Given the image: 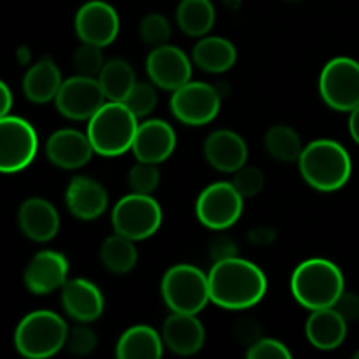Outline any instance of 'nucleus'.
I'll list each match as a JSON object with an SVG mask.
<instances>
[{
    "label": "nucleus",
    "instance_id": "obj_1",
    "mask_svg": "<svg viewBox=\"0 0 359 359\" xmlns=\"http://www.w3.org/2000/svg\"><path fill=\"white\" fill-rule=\"evenodd\" d=\"M207 276L210 302L226 311L255 307L263 300L269 287L263 270L238 256L216 262Z\"/></svg>",
    "mask_w": 359,
    "mask_h": 359
},
{
    "label": "nucleus",
    "instance_id": "obj_2",
    "mask_svg": "<svg viewBox=\"0 0 359 359\" xmlns=\"http://www.w3.org/2000/svg\"><path fill=\"white\" fill-rule=\"evenodd\" d=\"M298 167L305 182L323 193L339 191L353 174V160L347 149L330 139H319L305 146Z\"/></svg>",
    "mask_w": 359,
    "mask_h": 359
},
{
    "label": "nucleus",
    "instance_id": "obj_3",
    "mask_svg": "<svg viewBox=\"0 0 359 359\" xmlns=\"http://www.w3.org/2000/svg\"><path fill=\"white\" fill-rule=\"evenodd\" d=\"M344 291L346 280L342 272L330 259H305L291 276V293L294 300L309 311L333 307Z\"/></svg>",
    "mask_w": 359,
    "mask_h": 359
},
{
    "label": "nucleus",
    "instance_id": "obj_4",
    "mask_svg": "<svg viewBox=\"0 0 359 359\" xmlns=\"http://www.w3.org/2000/svg\"><path fill=\"white\" fill-rule=\"evenodd\" d=\"M139 125V118L123 102L107 100L88 121L86 133L95 153L114 158L132 149Z\"/></svg>",
    "mask_w": 359,
    "mask_h": 359
},
{
    "label": "nucleus",
    "instance_id": "obj_5",
    "mask_svg": "<svg viewBox=\"0 0 359 359\" xmlns=\"http://www.w3.org/2000/svg\"><path fill=\"white\" fill-rule=\"evenodd\" d=\"M69 326L56 312L35 311L25 316L14 330V347L23 358L46 359L62 351Z\"/></svg>",
    "mask_w": 359,
    "mask_h": 359
},
{
    "label": "nucleus",
    "instance_id": "obj_6",
    "mask_svg": "<svg viewBox=\"0 0 359 359\" xmlns=\"http://www.w3.org/2000/svg\"><path fill=\"white\" fill-rule=\"evenodd\" d=\"M161 297L172 312L198 314L210 302L209 276L188 263L174 265L161 279Z\"/></svg>",
    "mask_w": 359,
    "mask_h": 359
},
{
    "label": "nucleus",
    "instance_id": "obj_7",
    "mask_svg": "<svg viewBox=\"0 0 359 359\" xmlns=\"http://www.w3.org/2000/svg\"><path fill=\"white\" fill-rule=\"evenodd\" d=\"M163 212L151 195L130 193L114 205L111 223L116 233L125 235L132 241H144L153 237L161 226Z\"/></svg>",
    "mask_w": 359,
    "mask_h": 359
},
{
    "label": "nucleus",
    "instance_id": "obj_8",
    "mask_svg": "<svg viewBox=\"0 0 359 359\" xmlns=\"http://www.w3.org/2000/svg\"><path fill=\"white\" fill-rule=\"evenodd\" d=\"M319 93L333 111H354L359 105V62L347 56L330 60L319 76Z\"/></svg>",
    "mask_w": 359,
    "mask_h": 359
},
{
    "label": "nucleus",
    "instance_id": "obj_9",
    "mask_svg": "<svg viewBox=\"0 0 359 359\" xmlns=\"http://www.w3.org/2000/svg\"><path fill=\"white\" fill-rule=\"evenodd\" d=\"M39 149V137L30 121L20 116L0 119V170L16 174L34 161Z\"/></svg>",
    "mask_w": 359,
    "mask_h": 359
},
{
    "label": "nucleus",
    "instance_id": "obj_10",
    "mask_svg": "<svg viewBox=\"0 0 359 359\" xmlns=\"http://www.w3.org/2000/svg\"><path fill=\"white\" fill-rule=\"evenodd\" d=\"M244 210V196L233 182H214L198 195L195 212L200 223L209 230L221 231L233 226Z\"/></svg>",
    "mask_w": 359,
    "mask_h": 359
},
{
    "label": "nucleus",
    "instance_id": "obj_11",
    "mask_svg": "<svg viewBox=\"0 0 359 359\" xmlns=\"http://www.w3.org/2000/svg\"><path fill=\"white\" fill-rule=\"evenodd\" d=\"M221 95L216 86L200 81H189L172 91L170 111L175 119L189 126H202L219 114Z\"/></svg>",
    "mask_w": 359,
    "mask_h": 359
},
{
    "label": "nucleus",
    "instance_id": "obj_12",
    "mask_svg": "<svg viewBox=\"0 0 359 359\" xmlns=\"http://www.w3.org/2000/svg\"><path fill=\"white\" fill-rule=\"evenodd\" d=\"M104 90L97 77L77 76L63 81L58 95L55 98L60 114L72 121H90L98 109L105 104Z\"/></svg>",
    "mask_w": 359,
    "mask_h": 359
},
{
    "label": "nucleus",
    "instance_id": "obj_13",
    "mask_svg": "<svg viewBox=\"0 0 359 359\" xmlns=\"http://www.w3.org/2000/svg\"><path fill=\"white\" fill-rule=\"evenodd\" d=\"M146 70L154 86L175 91L191 81V60L184 51L170 44L154 48L146 60Z\"/></svg>",
    "mask_w": 359,
    "mask_h": 359
},
{
    "label": "nucleus",
    "instance_id": "obj_14",
    "mask_svg": "<svg viewBox=\"0 0 359 359\" xmlns=\"http://www.w3.org/2000/svg\"><path fill=\"white\" fill-rule=\"evenodd\" d=\"M76 34L81 42L105 48L112 44L119 34L118 13L104 0H90L77 11Z\"/></svg>",
    "mask_w": 359,
    "mask_h": 359
},
{
    "label": "nucleus",
    "instance_id": "obj_15",
    "mask_svg": "<svg viewBox=\"0 0 359 359\" xmlns=\"http://www.w3.org/2000/svg\"><path fill=\"white\" fill-rule=\"evenodd\" d=\"M69 280V262L62 252L39 251L28 262L23 272L25 287L32 294L44 297L56 290H62Z\"/></svg>",
    "mask_w": 359,
    "mask_h": 359
},
{
    "label": "nucleus",
    "instance_id": "obj_16",
    "mask_svg": "<svg viewBox=\"0 0 359 359\" xmlns=\"http://www.w3.org/2000/svg\"><path fill=\"white\" fill-rule=\"evenodd\" d=\"M95 149L88 133L72 128H62L51 133L46 142V156L55 167L72 170L91 160Z\"/></svg>",
    "mask_w": 359,
    "mask_h": 359
},
{
    "label": "nucleus",
    "instance_id": "obj_17",
    "mask_svg": "<svg viewBox=\"0 0 359 359\" xmlns=\"http://www.w3.org/2000/svg\"><path fill=\"white\" fill-rule=\"evenodd\" d=\"M177 137L174 128L163 119H146L139 125L132 151L137 161L161 163L175 149Z\"/></svg>",
    "mask_w": 359,
    "mask_h": 359
},
{
    "label": "nucleus",
    "instance_id": "obj_18",
    "mask_svg": "<svg viewBox=\"0 0 359 359\" xmlns=\"http://www.w3.org/2000/svg\"><path fill=\"white\" fill-rule=\"evenodd\" d=\"M65 205L74 217L81 221H93L105 212L109 196L104 186L86 175L70 179L65 191Z\"/></svg>",
    "mask_w": 359,
    "mask_h": 359
},
{
    "label": "nucleus",
    "instance_id": "obj_19",
    "mask_svg": "<svg viewBox=\"0 0 359 359\" xmlns=\"http://www.w3.org/2000/svg\"><path fill=\"white\" fill-rule=\"evenodd\" d=\"M207 163L219 172L235 174L248 163L245 140L233 130H216L203 144Z\"/></svg>",
    "mask_w": 359,
    "mask_h": 359
},
{
    "label": "nucleus",
    "instance_id": "obj_20",
    "mask_svg": "<svg viewBox=\"0 0 359 359\" xmlns=\"http://www.w3.org/2000/svg\"><path fill=\"white\" fill-rule=\"evenodd\" d=\"M62 305L69 318L77 323L97 321L104 312V294L97 284L86 279H69L62 287Z\"/></svg>",
    "mask_w": 359,
    "mask_h": 359
},
{
    "label": "nucleus",
    "instance_id": "obj_21",
    "mask_svg": "<svg viewBox=\"0 0 359 359\" xmlns=\"http://www.w3.org/2000/svg\"><path fill=\"white\" fill-rule=\"evenodd\" d=\"M161 337L165 346L172 353L179 356H191L198 353L205 344V328L196 314L172 312L163 323Z\"/></svg>",
    "mask_w": 359,
    "mask_h": 359
},
{
    "label": "nucleus",
    "instance_id": "obj_22",
    "mask_svg": "<svg viewBox=\"0 0 359 359\" xmlns=\"http://www.w3.org/2000/svg\"><path fill=\"white\" fill-rule=\"evenodd\" d=\"M18 223L25 237L34 242H49L60 230L56 207L44 198H28L21 203Z\"/></svg>",
    "mask_w": 359,
    "mask_h": 359
},
{
    "label": "nucleus",
    "instance_id": "obj_23",
    "mask_svg": "<svg viewBox=\"0 0 359 359\" xmlns=\"http://www.w3.org/2000/svg\"><path fill=\"white\" fill-rule=\"evenodd\" d=\"M349 323L333 307L312 311L305 323L307 340L319 351H333L344 344Z\"/></svg>",
    "mask_w": 359,
    "mask_h": 359
},
{
    "label": "nucleus",
    "instance_id": "obj_24",
    "mask_svg": "<svg viewBox=\"0 0 359 359\" xmlns=\"http://www.w3.org/2000/svg\"><path fill=\"white\" fill-rule=\"evenodd\" d=\"M63 79L58 65L49 56L39 60L27 70L23 77V93L34 104H48L55 100Z\"/></svg>",
    "mask_w": 359,
    "mask_h": 359
},
{
    "label": "nucleus",
    "instance_id": "obj_25",
    "mask_svg": "<svg viewBox=\"0 0 359 359\" xmlns=\"http://www.w3.org/2000/svg\"><path fill=\"white\" fill-rule=\"evenodd\" d=\"M163 337L156 330L137 325L119 337L116 356L119 359H160L163 356Z\"/></svg>",
    "mask_w": 359,
    "mask_h": 359
},
{
    "label": "nucleus",
    "instance_id": "obj_26",
    "mask_svg": "<svg viewBox=\"0 0 359 359\" xmlns=\"http://www.w3.org/2000/svg\"><path fill=\"white\" fill-rule=\"evenodd\" d=\"M191 60L198 69L209 74H223L237 62V49L228 39L210 35L202 37L191 51Z\"/></svg>",
    "mask_w": 359,
    "mask_h": 359
},
{
    "label": "nucleus",
    "instance_id": "obj_27",
    "mask_svg": "<svg viewBox=\"0 0 359 359\" xmlns=\"http://www.w3.org/2000/svg\"><path fill=\"white\" fill-rule=\"evenodd\" d=\"M179 28L189 37H205L216 21V9L210 0H181L175 13Z\"/></svg>",
    "mask_w": 359,
    "mask_h": 359
},
{
    "label": "nucleus",
    "instance_id": "obj_28",
    "mask_svg": "<svg viewBox=\"0 0 359 359\" xmlns=\"http://www.w3.org/2000/svg\"><path fill=\"white\" fill-rule=\"evenodd\" d=\"M98 83H100L107 100L123 102L126 95L132 91V88L135 86V70L125 60H109V62H105L104 69L98 76Z\"/></svg>",
    "mask_w": 359,
    "mask_h": 359
},
{
    "label": "nucleus",
    "instance_id": "obj_29",
    "mask_svg": "<svg viewBox=\"0 0 359 359\" xmlns=\"http://www.w3.org/2000/svg\"><path fill=\"white\" fill-rule=\"evenodd\" d=\"M133 242L135 241L119 233L105 238L100 248V259L109 272L118 276L132 272L139 259V252Z\"/></svg>",
    "mask_w": 359,
    "mask_h": 359
},
{
    "label": "nucleus",
    "instance_id": "obj_30",
    "mask_svg": "<svg viewBox=\"0 0 359 359\" xmlns=\"http://www.w3.org/2000/svg\"><path fill=\"white\" fill-rule=\"evenodd\" d=\"M265 149L273 160L283 163L298 161L304 153L300 135L287 125H276L265 133Z\"/></svg>",
    "mask_w": 359,
    "mask_h": 359
},
{
    "label": "nucleus",
    "instance_id": "obj_31",
    "mask_svg": "<svg viewBox=\"0 0 359 359\" xmlns=\"http://www.w3.org/2000/svg\"><path fill=\"white\" fill-rule=\"evenodd\" d=\"M123 104L137 116V118H146L151 112L154 111L158 104V95L156 90H154L153 84L144 83V81H137L135 86L132 88L126 98L123 100Z\"/></svg>",
    "mask_w": 359,
    "mask_h": 359
},
{
    "label": "nucleus",
    "instance_id": "obj_32",
    "mask_svg": "<svg viewBox=\"0 0 359 359\" xmlns=\"http://www.w3.org/2000/svg\"><path fill=\"white\" fill-rule=\"evenodd\" d=\"M72 63L77 74L88 77H97L98 79V76H100L102 69H104L105 65L102 48L83 42V44L76 49V53H74Z\"/></svg>",
    "mask_w": 359,
    "mask_h": 359
},
{
    "label": "nucleus",
    "instance_id": "obj_33",
    "mask_svg": "<svg viewBox=\"0 0 359 359\" xmlns=\"http://www.w3.org/2000/svg\"><path fill=\"white\" fill-rule=\"evenodd\" d=\"M128 186L133 193L151 195L160 184V170L156 163L137 161L128 172Z\"/></svg>",
    "mask_w": 359,
    "mask_h": 359
},
{
    "label": "nucleus",
    "instance_id": "obj_34",
    "mask_svg": "<svg viewBox=\"0 0 359 359\" xmlns=\"http://www.w3.org/2000/svg\"><path fill=\"white\" fill-rule=\"evenodd\" d=\"M140 39H142L146 44L158 48V46L168 44V39H170L172 28L168 23L167 18L163 14L151 13L147 16H144V20L140 21L139 27Z\"/></svg>",
    "mask_w": 359,
    "mask_h": 359
},
{
    "label": "nucleus",
    "instance_id": "obj_35",
    "mask_svg": "<svg viewBox=\"0 0 359 359\" xmlns=\"http://www.w3.org/2000/svg\"><path fill=\"white\" fill-rule=\"evenodd\" d=\"M98 346V339L95 335V332L88 326H84V323L81 326L69 330V337H67V351L74 356H90Z\"/></svg>",
    "mask_w": 359,
    "mask_h": 359
},
{
    "label": "nucleus",
    "instance_id": "obj_36",
    "mask_svg": "<svg viewBox=\"0 0 359 359\" xmlns=\"http://www.w3.org/2000/svg\"><path fill=\"white\" fill-rule=\"evenodd\" d=\"M231 182H233V186L244 198H252L265 186V175H263V172L258 167H245L244 165L241 170L235 172Z\"/></svg>",
    "mask_w": 359,
    "mask_h": 359
},
{
    "label": "nucleus",
    "instance_id": "obj_37",
    "mask_svg": "<svg viewBox=\"0 0 359 359\" xmlns=\"http://www.w3.org/2000/svg\"><path fill=\"white\" fill-rule=\"evenodd\" d=\"M248 359H290L291 353L283 342L276 339H259L248 347Z\"/></svg>",
    "mask_w": 359,
    "mask_h": 359
},
{
    "label": "nucleus",
    "instance_id": "obj_38",
    "mask_svg": "<svg viewBox=\"0 0 359 359\" xmlns=\"http://www.w3.org/2000/svg\"><path fill=\"white\" fill-rule=\"evenodd\" d=\"M333 309H335L347 323L359 321V297L356 293L344 291L339 297V300L335 302Z\"/></svg>",
    "mask_w": 359,
    "mask_h": 359
},
{
    "label": "nucleus",
    "instance_id": "obj_39",
    "mask_svg": "<svg viewBox=\"0 0 359 359\" xmlns=\"http://www.w3.org/2000/svg\"><path fill=\"white\" fill-rule=\"evenodd\" d=\"M235 337L238 339V342L251 347L252 344H256L262 339V326H259L255 319H241V321L235 325Z\"/></svg>",
    "mask_w": 359,
    "mask_h": 359
},
{
    "label": "nucleus",
    "instance_id": "obj_40",
    "mask_svg": "<svg viewBox=\"0 0 359 359\" xmlns=\"http://www.w3.org/2000/svg\"><path fill=\"white\" fill-rule=\"evenodd\" d=\"M210 251H212V256L216 258V262L237 256L235 244L231 242V238H228V237H217L216 241L212 242V248H210Z\"/></svg>",
    "mask_w": 359,
    "mask_h": 359
},
{
    "label": "nucleus",
    "instance_id": "obj_41",
    "mask_svg": "<svg viewBox=\"0 0 359 359\" xmlns=\"http://www.w3.org/2000/svg\"><path fill=\"white\" fill-rule=\"evenodd\" d=\"M0 93H2V107H0V116L9 114L11 107H13V93H11L9 86L6 83H0Z\"/></svg>",
    "mask_w": 359,
    "mask_h": 359
},
{
    "label": "nucleus",
    "instance_id": "obj_42",
    "mask_svg": "<svg viewBox=\"0 0 359 359\" xmlns=\"http://www.w3.org/2000/svg\"><path fill=\"white\" fill-rule=\"evenodd\" d=\"M349 132L351 137L354 139V142L359 146V105L354 111H351L349 116Z\"/></svg>",
    "mask_w": 359,
    "mask_h": 359
},
{
    "label": "nucleus",
    "instance_id": "obj_43",
    "mask_svg": "<svg viewBox=\"0 0 359 359\" xmlns=\"http://www.w3.org/2000/svg\"><path fill=\"white\" fill-rule=\"evenodd\" d=\"M16 55H18V62H20L21 65H27V63L30 62V49L25 48V46L23 48H20V51H18Z\"/></svg>",
    "mask_w": 359,
    "mask_h": 359
},
{
    "label": "nucleus",
    "instance_id": "obj_44",
    "mask_svg": "<svg viewBox=\"0 0 359 359\" xmlns=\"http://www.w3.org/2000/svg\"><path fill=\"white\" fill-rule=\"evenodd\" d=\"M224 4H226L228 7H231V9H237L238 6H241V0H223Z\"/></svg>",
    "mask_w": 359,
    "mask_h": 359
},
{
    "label": "nucleus",
    "instance_id": "obj_45",
    "mask_svg": "<svg viewBox=\"0 0 359 359\" xmlns=\"http://www.w3.org/2000/svg\"><path fill=\"white\" fill-rule=\"evenodd\" d=\"M354 359H359V351H356V354H354Z\"/></svg>",
    "mask_w": 359,
    "mask_h": 359
},
{
    "label": "nucleus",
    "instance_id": "obj_46",
    "mask_svg": "<svg viewBox=\"0 0 359 359\" xmlns=\"http://www.w3.org/2000/svg\"><path fill=\"white\" fill-rule=\"evenodd\" d=\"M286 2H300V0H286Z\"/></svg>",
    "mask_w": 359,
    "mask_h": 359
}]
</instances>
